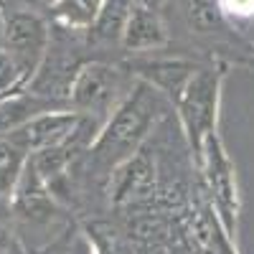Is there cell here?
I'll list each match as a JSON object with an SVG mask.
<instances>
[{
	"label": "cell",
	"mask_w": 254,
	"mask_h": 254,
	"mask_svg": "<svg viewBox=\"0 0 254 254\" xmlns=\"http://www.w3.org/2000/svg\"><path fill=\"white\" fill-rule=\"evenodd\" d=\"M165 104L168 99L160 92H155L150 84L135 79L130 92L117 104V110L102 122L89 147L94 163L112 173L120 163L140 153L145 140L150 137L155 125L160 122Z\"/></svg>",
	"instance_id": "obj_1"
},
{
	"label": "cell",
	"mask_w": 254,
	"mask_h": 254,
	"mask_svg": "<svg viewBox=\"0 0 254 254\" xmlns=\"http://www.w3.org/2000/svg\"><path fill=\"white\" fill-rule=\"evenodd\" d=\"M135 0H104V5L99 10L97 23L92 26V36L99 41H112V44H120L127 15L132 10Z\"/></svg>",
	"instance_id": "obj_14"
},
{
	"label": "cell",
	"mask_w": 254,
	"mask_h": 254,
	"mask_svg": "<svg viewBox=\"0 0 254 254\" xmlns=\"http://www.w3.org/2000/svg\"><path fill=\"white\" fill-rule=\"evenodd\" d=\"M5 8H3V0H0V38H3V26H5Z\"/></svg>",
	"instance_id": "obj_21"
},
{
	"label": "cell",
	"mask_w": 254,
	"mask_h": 254,
	"mask_svg": "<svg viewBox=\"0 0 254 254\" xmlns=\"http://www.w3.org/2000/svg\"><path fill=\"white\" fill-rule=\"evenodd\" d=\"M132 81L135 76L122 66H112L104 61H87L74 71L66 102L74 112L104 122L130 92Z\"/></svg>",
	"instance_id": "obj_3"
},
{
	"label": "cell",
	"mask_w": 254,
	"mask_h": 254,
	"mask_svg": "<svg viewBox=\"0 0 254 254\" xmlns=\"http://www.w3.org/2000/svg\"><path fill=\"white\" fill-rule=\"evenodd\" d=\"M104 0H54L51 18L66 31H92Z\"/></svg>",
	"instance_id": "obj_12"
},
{
	"label": "cell",
	"mask_w": 254,
	"mask_h": 254,
	"mask_svg": "<svg viewBox=\"0 0 254 254\" xmlns=\"http://www.w3.org/2000/svg\"><path fill=\"white\" fill-rule=\"evenodd\" d=\"M10 211H15V216L23 219L26 224H51L59 214L56 196L51 193L46 181L31 168V163L26 165L20 183L10 198Z\"/></svg>",
	"instance_id": "obj_9"
},
{
	"label": "cell",
	"mask_w": 254,
	"mask_h": 254,
	"mask_svg": "<svg viewBox=\"0 0 254 254\" xmlns=\"http://www.w3.org/2000/svg\"><path fill=\"white\" fill-rule=\"evenodd\" d=\"M224 18H252L254 15V0H219Z\"/></svg>",
	"instance_id": "obj_17"
},
{
	"label": "cell",
	"mask_w": 254,
	"mask_h": 254,
	"mask_svg": "<svg viewBox=\"0 0 254 254\" xmlns=\"http://www.w3.org/2000/svg\"><path fill=\"white\" fill-rule=\"evenodd\" d=\"M140 5H147V8H153V10H160V5L165 3V0H137Z\"/></svg>",
	"instance_id": "obj_20"
},
{
	"label": "cell",
	"mask_w": 254,
	"mask_h": 254,
	"mask_svg": "<svg viewBox=\"0 0 254 254\" xmlns=\"http://www.w3.org/2000/svg\"><path fill=\"white\" fill-rule=\"evenodd\" d=\"M201 64L183 59V56H155V54H142V56H132V61L125 64V69L130 71L135 79L150 84L155 92H160L168 104H173L181 99L186 84L190 81V76L196 74V69Z\"/></svg>",
	"instance_id": "obj_6"
},
{
	"label": "cell",
	"mask_w": 254,
	"mask_h": 254,
	"mask_svg": "<svg viewBox=\"0 0 254 254\" xmlns=\"http://www.w3.org/2000/svg\"><path fill=\"white\" fill-rule=\"evenodd\" d=\"M84 122H87V115H79L71 107L51 110V112L33 117L28 125L20 127L18 132H13L10 140L31 155V153H38V150H46V147H56V145L69 142L81 130Z\"/></svg>",
	"instance_id": "obj_7"
},
{
	"label": "cell",
	"mask_w": 254,
	"mask_h": 254,
	"mask_svg": "<svg viewBox=\"0 0 254 254\" xmlns=\"http://www.w3.org/2000/svg\"><path fill=\"white\" fill-rule=\"evenodd\" d=\"M153 188H155V163L150 155H145V150H140L112 171L110 201L115 206L132 203L147 193H153Z\"/></svg>",
	"instance_id": "obj_10"
},
{
	"label": "cell",
	"mask_w": 254,
	"mask_h": 254,
	"mask_svg": "<svg viewBox=\"0 0 254 254\" xmlns=\"http://www.w3.org/2000/svg\"><path fill=\"white\" fill-rule=\"evenodd\" d=\"M13 3V8H18V10H36V13H41V8H51V3L54 0H10Z\"/></svg>",
	"instance_id": "obj_19"
},
{
	"label": "cell",
	"mask_w": 254,
	"mask_h": 254,
	"mask_svg": "<svg viewBox=\"0 0 254 254\" xmlns=\"http://www.w3.org/2000/svg\"><path fill=\"white\" fill-rule=\"evenodd\" d=\"M168 28L160 10H153L147 5H140L137 0L132 3V10L127 15V23L120 38V46L125 51H130L132 56L142 54H155L168 46Z\"/></svg>",
	"instance_id": "obj_8"
},
{
	"label": "cell",
	"mask_w": 254,
	"mask_h": 254,
	"mask_svg": "<svg viewBox=\"0 0 254 254\" xmlns=\"http://www.w3.org/2000/svg\"><path fill=\"white\" fill-rule=\"evenodd\" d=\"M13 249H15V234H13V229L5 221H0V254H13Z\"/></svg>",
	"instance_id": "obj_18"
},
{
	"label": "cell",
	"mask_w": 254,
	"mask_h": 254,
	"mask_svg": "<svg viewBox=\"0 0 254 254\" xmlns=\"http://www.w3.org/2000/svg\"><path fill=\"white\" fill-rule=\"evenodd\" d=\"M226 79V64H201L190 76L181 99L176 102V112L183 127V135L193 155H201V147L211 132L219 130V110H221V89Z\"/></svg>",
	"instance_id": "obj_2"
},
{
	"label": "cell",
	"mask_w": 254,
	"mask_h": 254,
	"mask_svg": "<svg viewBox=\"0 0 254 254\" xmlns=\"http://www.w3.org/2000/svg\"><path fill=\"white\" fill-rule=\"evenodd\" d=\"M84 254H89V252H84Z\"/></svg>",
	"instance_id": "obj_22"
},
{
	"label": "cell",
	"mask_w": 254,
	"mask_h": 254,
	"mask_svg": "<svg viewBox=\"0 0 254 254\" xmlns=\"http://www.w3.org/2000/svg\"><path fill=\"white\" fill-rule=\"evenodd\" d=\"M186 23L193 33H216L224 28V13L219 0H183Z\"/></svg>",
	"instance_id": "obj_15"
},
{
	"label": "cell",
	"mask_w": 254,
	"mask_h": 254,
	"mask_svg": "<svg viewBox=\"0 0 254 254\" xmlns=\"http://www.w3.org/2000/svg\"><path fill=\"white\" fill-rule=\"evenodd\" d=\"M28 165V153L10 137H0V198L10 201Z\"/></svg>",
	"instance_id": "obj_13"
},
{
	"label": "cell",
	"mask_w": 254,
	"mask_h": 254,
	"mask_svg": "<svg viewBox=\"0 0 254 254\" xmlns=\"http://www.w3.org/2000/svg\"><path fill=\"white\" fill-rule=\"evenodd\" d=\"M26 87H28V79H26L23 69L18 66V61L13 59L10 51L0 49V97H8Z\"/></svg>",
	"instance_id": "obj_16"
},
{
	"label": "cell",
	"mask_w": 254,
	"mask_h": 254,
	"mask_svg": "<svg viewBox=\"0 0 254 254\" xmlns=\"http://www.w3.org/2000/svg\"><path fill=\"white\" fill-rule=\"evenodd\" d=\"M201 176L206 183V190L216 208V219L229 239L237 237V224H239V211H242V196H239V183H237V165L231 160L226 145L216 132H211L201 147V155L196 158Z\"/></svg>",
	"instance_id": "obj_4"
},
{
	"label": "cell",
	"mask_w": 254,
	"mask_h": 254,
	"mask_svg": "<svg viewBox=\"0 0 254 254\" xmlns=\"http://www.w3.org/2000/svg\"><path fill=\"white\" fill-rule=\"evenodd\" d=\"M64 107H69V102L38 94L31 89H20L8 97H0V137H10L33 117L51 110H64Z\"/></svg>",
	"instance_id": "obj_11"
},
{
	"label": "cell",
	"mask_w": 254,
	"mask_h": 254,
	"mask_svg": "<svg viewBox=\"0 0 254 254\" xmlns=\"http://www.w3.org/2000/svg\"><path fill=\"white\" fill-rule=\"evenodd\" d=\"M3 49L13 54L18 66L23 69L28 84L44 66L46 54L51 49V28L46 18L36 10H18L10 8L5 13V26H3Z\"/></svg>",
	"instance_id": "obj_5"
}]
</instances>
